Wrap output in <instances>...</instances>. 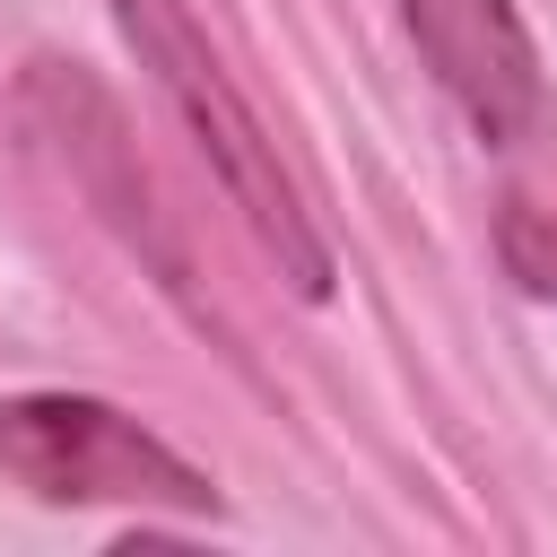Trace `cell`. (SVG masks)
<instances>
[{
	"label": "cell",
	"instance_id": "obj_1",
	"mask_svg": "<svg viewBox=\"0 0 557 557\" xmlns=\"http://www.w3.org/2000/svg\"><path fill=\"white\" fill-rule=\"evenodd\" d=\"M104 9H113L122 44L139 52V70L157 78V96L174 104L183 139H191V148L209 157V174L226 183V200H235V218L252 226V244L278 261V278H287L305 305H331L339 252H331V235L313 226L296 174L278 165V139L261 131V113L244 104V87L226 78L218 44L200 35L191 0H104Z\"/></svg>",
	"mask_w": 557,
	"mask_h": 557
},
{
	"label": "cell",
	"instance_id": "obj_2",
	"mask_svg": "<svg viewBox=\"0 0 557 557\" xmlns=\"http://www.w3.org/2000/svg\"><path fill=\"white\" fill-rule=\"evenodd\" d=\"M0 487L26 505H122V513H174L218 522L226 496L200 461H183L148 418L96 400V392H9L0 400Z\"/></svg>",
	"mask_w": 557,
	"mask_h": 557
},
{
	"label": "cell",
	"instance_id": "obj_3",
	"mask_svg": "<svg viewBox=\"0 0 557 557\" xmlns=\"http://www.w3.org/2000/svg\"><path fill=\"white\" fill-rule=\"evenodd\" d=\"M17 113L35 122V139L70 165V183L87 191V209L157 270V287H174L183 296V252L165 244V226H157V191H148V165H139V148H131V131H122V104L78 70V61H26V78H17Z\"/></svg>",
	"mask_w": 557,
	"mask_h": 557
},
{
	"label": "cell",
	"instance_id": "obj_4",
	"mask_svg": "<svg viewBox=\"0 0 557 557\" xmlns=\"http://www.w3.org/2000/svg\"><path fill=\"white\" fill-rule=\"evenodd\" d=\"M400 26L426 78L453 96V113L487 148L531 139V122L548 113V78H540V44L513 0H400Z\"/></svg>",
	"mask_w": 557,
	"mask_h": 557
},
{
	"label": "cell",
	"instance_id": "obj_5",
	"mask_svg": "<svg viewBox=\"0 0 557 557\" xmlns=\"http://www.w3.org/2000/svg\"><path fill=\"white\" fill-rule=\"evenodd\" d=\"M496 261H505V278H513L531 305H557V218L531 209L522 191L496 200Z\"/></svg>",
	"mask_w": 557,
	"mask_h": 557
}]
</instances>
